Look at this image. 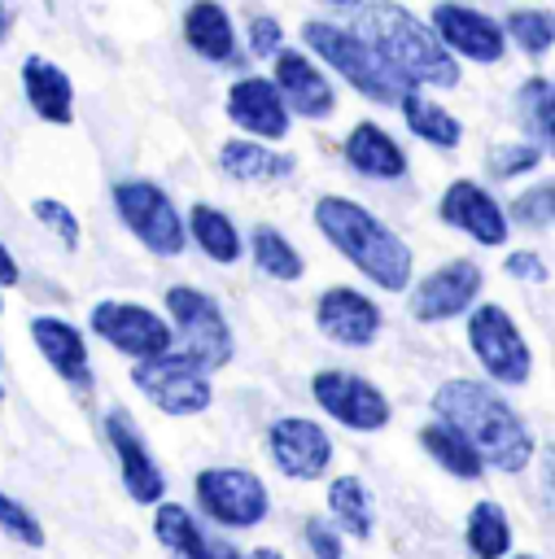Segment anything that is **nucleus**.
Masks as SVG:
<instances>
[{"label":"nucleus","mask_w":555,"mask_h":559,"mask_svg":"<svg viewBox=\"0 0 555 559\" xmlns=\"http://www.w3.org/2000/svg\"><path fill=\"white\" fill-rule=\"evenodd\" d=\"M433 411L441 415V424L463 432V441L481 454V463H489L498 472H520L533 459L529 428L516 419V411L494 389H485L476 380H446L433 393Z\"/></svg>","instance_id":"nucleus-1"},{"label":"nucleus","mask_w":555,"mask_h":559,"mask_svg":"<svg viewBox=\"0 0 555 559\" xmlns=\"http://www.w3.org/2000/svg\"><path fill=\"white\" fill-rule=\"evenodd\" d=\"M354 35L367 39L376 48V57L415 92L424 87H454L459 83V66L446 52V44L433 35V26H424L415 13H406L402 4H363L350 13Z\"/></svg>","instance_id":"nucleus-2"},{"label":"nucleus","mask_w":555,"mask_h":559,"mask_svg":"<svg viewBox=\"0 0 555 559\" xmlns=\"http://www.w3.org/2000/svg\"><path fill=\"white\" fill-rule=\"evenodd\" d=\"M315 223L328 236V245L341 258H350L367 280H376L389 293L406 288V280H411V249L371 210H363L350 197H319L315 201Z\"/></svg>","instance_id":"nucleus-3"},{"label":"nucleus","mask_w":555,"mask_h":559,"mask_svg":"<svg viewBox=\"0 0 555 559\" xmlns=\"http://www.w3.org/2000/svg\"><path fill=\"white\" fill-rule=\"evenodd\" d=\"M302 39L315 48V57H323L354 92H363L367 100L376 105H402L411 96V87L376 57V48L367 39H358L354 31L345 26H332V22H306L302 26Z\"/></svg>","instance_id":"nucleus-4"},{"label":"nucleus","mask_w":555,"mask_h":559,"mask_svg":"<svg viewBox=\"0 0 555 559\" xmlns=\"http://www.w3.org/2000/svg\"><path fill=\"white\" fill-rule=\"evenodd\" d=\"M166 310L175 314V328H179V349L175 354L184 362H192L197 371H214L232 358V332H227L219 306L205 293H197L188 284H175V288H166Z\"/></svg>","instance_id":"nucleus-5"},{"label":"nucleus","mask_w":555,"mask_h":559,"mask_svg":"<svg viewBox=\"0 0 555 559\" xmlns=\"http://www.w3.org/2000/svg\"><path fill=\"white\" fill-rule=\"evenodd\" d=\"M114 205L122 214V223L131 227V236H140V245L157 258H175L184 249V223L179 210L170 205V197L149 183V179H122L114 188Z\"/></svg>","instance_id":"nucleus-6"},{"label":"nucleus","mask_w":555,"mask_h":559,"mask_svg":"<svg viewBox=\"0 0 555 559\" xmlns=\"http://www.w3.org/2000/svg\"><path fill=\"white\" fill-rule=\"evenodd\" d=\"M197 502L223 528H253L271 507L267 485L245 467H205L197 476Z\"/></svg>","instance_id":"nucleus-7"},{"label":"nucleus","mask_w":555,"mask_h":559,"mask_svg":"<svg viewBox=\"0 0 555 559\" xmlns=\"http://www.w3.org/2000/svg\"><path fill=\"white\" fill-rule=\"evenodd\" d=\"M87 323H92L96 336H105L118 354H127L135 362H153V358L170 354V323L162 314H153L149 306H135V301H96Z\"/></svg>","instance_id":"nucleus-8"},{"label":"nucleus","mask_w":555,"mask_h":559,"mask_svg":"<svg viewBox=\"0 0 555 559\" xmlns=\"http://www.w3.org/2000/svg\"><path fill=\"white\" fill-rule=\"evenodd\" d=\"M468 341L476 349V362L498 380V384H524L533 371L529 345L520 328L507 319L503 306H476L468 319Z\"/></svg>","instance_id":"nucleus-9"},{"label":"nucleus","mask_w":555,"mask_h":559,"mask_svg":"<svg viewBox=\"0 0 555 559\" xmlns=\"http://www.w3.org/2000/svg\"><path fill=\"white\" fill-rule=\"evenodd\" d=\"M131 380L166 415H201L210 406V397H214L205 371H197L192 362H184L175 349L162 354V358H153V362H135Z\"/></svg>","instance_id":"nucleus-10"},{"label":"nucleus","mask_w":555,"mask_h":559,"mask_svg":"<svg viewBox=\"0 0 555 559\" xmlns=\"http://www.w3.org/2000/svg\"><path fill=\"white\" fill-rule=\"evenodd\" d=\"M310 393L332 419H341L354 432H376L389 424V397L354 371H319L310 380Z\"/></svg>","instance_id":"nucleus-11"},{"label":"nucleus","mask_w":555,"mask_h":559,"mask_svg":"<svg viewBox=\"0 0 555 559\" xmlns=\"http://www.w3.org/2000/svg\"><path fill=\"white\" fill-rule=\"evenodd\" d=\"M267 445H271V459L284 476L293 480H315L328 472L332 463V441L328 432L315 424V419H302V415H284L267 428Z\"/></svg>","instance_id":"nucleus-12"},{"label":"nucleus","mask_w":555,"mask_h":559,"mask_svg":"<svg viewBox=\"0 0 555 559\" xmlns=\"http://www.w3.org/2000/svg\"><path fill=\"white\" fill-rule=\"evenodd\" d=\"M481 293V266L459 258V262H446L437 266L433 275H424L411 293V314L424 319V323H437V319H450V314H463Z\"/></svg>","instance_id":"nucleus-13"},{"label":"nucleus","mask_w":555,"mask_h":559,"mask_svg":"<svg viewBox=\"0 0 555 559\" xmlns=\"http://www.w3.org/2000/svg\"><path fill=\"white\" fill-rule=\"evenodd\" d=\"M105 441H109V450L118 454V472H122L127 493H131L135 502H162V489H166L162 467L153 463L144 437L131 428V415H127L122 406H114V411L105 415Z\"/></svg>","instance_id":"nucleus-14"},{"label":"nucleus","mask_w":555,"mask_h":559,"mask_svg":"<svg viewBox=\"0 0 555 559\" xmlns=\"http://www.w3.org/2000/svg\"><path fill=\"white\" fill-rule=\"evenodd\" d=\"M433 35L446 44V52H463L472 61H498L507 48L503 26L476 9H463V4H437L433 9Z\"/></svg>","instance_id":"nucleus-15"},{"label":"nucleus","mask_w":555,"mask_h":559,"mask_svg":"<svg viewBox=\"0 0 555 559\" xmlns=\"http://www.w3.org/2000/svg\"><path fill=\"white\" fill-rule=\"evenodd\" d=\"M437 214H441V223L468 231V236L481 240V245H503V240H507V214H503L498 201H494L481 183H472V179H454V183L441 192Z\"/></svg>","instance_id":"nucleus-16"},{"label":"nucleus","mask_w":555,"mask_h":559,"mask_svg":"<svg viewBox=\"0 0 555 559\" xmlns=\"http://www.w3.org/2000/svg\"><path fill=\"white\" fill-rule=\"evenodd\" d=\"M227 118L245 131V135H258V140H284L288 131V109L275 92L271 79H236L232 92H227Z\"/></svg>","instance_id":"nucleus-17"},{"label":"nucleus","mask_w":555,"mask_h":559,"mask_svg":"<svg viewBox=\"0 0 555 559\" xmlns=\"http://www.w3.org/2000/svg\"><path fill=\"white\" fill-rule=\"evenodd\" d=\"M315 319L336 345H371L380 336V306L358 288H328L315 306Z\"/></svg>","instance_id":"nucleus-18"},{"label":"nucleus","mask_w":555,"mask_h":559,"mask_svg":"<svg viewBox=\"0 0 555 559\" xmlns=\"http://www.w3.org/2000/svg\"><path fill=\"white\" fill-rule=\"evenodd\" d=\"M31 336H35V349L44 354V362L66 380L74 384L79 393L92 389V362H87V345H83V332L57 314H35L31 319Z\"/></svg>","instance_id":"nucleus-19"},{"label":"nucleus","mask_w":555,"mask_h":559,"mask_svg":"<svg viewBox=\"0 0 555 559\" xmlns=\"http://www.w3.org/2000/svg\"><path fill=\"white\" fill-rule=\"evenodd\" d=\"M275 92L284 100V109L302 114V118H328L336 109V96H332V83L293 48H280L275 57Z\"/></svg>","instance_id":"nucleus-20"},{"label":"nucleus","mask_w":555,"mask_h":559,"mask_svg":"<svg viewBox=\"0 0 555 559\" xmlns=\"http://www.w3.org/2000/svg\"><path fill=\"white\" fill-rule=\"evenodd\" d=\"M153 533H157V542H162L175 559H249V555L236 550L232 542L210 537V533L192 520V511L179 507V502H162V507H157Z\"/></svg>","instance_id":"nucleus-21"},{"label":"nucleus","mask_w":555,"mask_h":559,"mask_svg":"<svg viewBox=\"0 0 555 559\" xmlns=\"http://www.w3.org/2000/svg\"><path fill=\"white\" fill-rule=\"evenodd\" d=\"M22 92L31 100V109L52 122V127H66L74 118V87H70V74L61 66H52L48 57H26L22 61Z\"/></svg>","instance_id":"nucleus-22"},{"label":"nucleus","mask_w":555,"mask_h":559,"mask_svg":"<svg viewBox=\"0 0 555 559\" xmlns=\"http://www.w3.org/2000/svg\"><path fill=\"white\" fill-rule=\"evenodd\" d=\"M345 162L367 175V179H402L406 175V153L398 148V140L376 127V122H358L345 135Z\"/></svg>","instance_id":"nucleus-23"},{"label":"nucleus","mask_w":555,"mask_h":559,"mask_svg":"<svg viewBox=\"0 0 555 559\" xmlns=\"http://www.w3.org/2000/svg\"><path fill=\"white\" fill-rule=\"evenodd\" d=\"M184 39L205 61H232L236 57V31H232V17L223 4H210V0L192 4L184 13Z\"/></svg>","instance_id":"nucleus-24"},{"label":"nucleus","mask_w":555,"mask_h":559,"mask_svg":"<svg viewBox=\"0 0 555 559\" xmlns=\"http://www.w3.org/2000/svg\"><path fill=\"white\" fill-rule=\"evenodd\" d=\"M219 166L232 179H284L297 162L288 153H275V148L258 144V140H227L219 148Z\"/></svg>","instance_id":"nucleus-25"},{"label":"nucleus","mask_w":555,"mask_h":559,"mask_svg":"<svg viewBox=\"0 0 555 559\" xmlns=\"http://www.w3.org/2000/svg\"><path fill=\"white\" fill-rule=\"evenodd\" d=\"M420 441H424V450L450 472V476H459V480H476L481 472H485V463H481V454L463 441V432H454L450 424H441V419H433V424H424L420 428Z\"/></svg>","instance_id":"nucleus-26"},{"label":"nucleus","mask_w":555,"mask_h":559,"mask_svg":"<svg viewBox=\"0 0 555 559\" xmlns=\"http://www.w3.org/2000/svg\"><path fill=\"white\" fill-rule=\"evenodd\" d=\"M398 109H402L406 127H411L420 140L437 144V148H454V144H459V135H463L459 118H454V114H446L437 100H428V96H420V92H411Z\"/></svg>","instance_id":"nucleus-27"},{"label":"nucleus","mask_w":555,"mask_h":559,"mask_svg":"<svg viewBox=\"0 0 555 559\" xmlns=\"http://www.w3.org/2000/svg\"><path fill=\"white\" fill-rule=\"evenodd\" d=\"M188 231H192V240H197L214 262H236V258H240V236H236V227H232V218H227L223 210H214V205H192Z\"/></svg>","instance_id":"nucleus-28"},{"label":"nucleus","mask_w":555,"mask_h":559,"mask_svg":"<svg viewBox=\"0 0 555 559\" xmlns=\"http://www.w3.org/2000/svg\"><path fill=\"white\" fill-rule=\"evenodd\" d=\"M249 253H253L258 271H267L271 280H302V271H306V262H302V253L288 245V236L275 231V227H267V223L253 227Z\"/></svg>","instance_id":"nucleus-29"},{"label":"nucleus","mask_w":555,"mask_h":559,"mask_svg":"<svg viewBox=\"0 0 555 559\" xmlns=\"http://www.w3.org/2000/svg\"><path fill=\"white\" fill-rule=\"evenodd\" d=\"M468 546L476 559H503L511 546V524L498 502H476L468 515Z\"/></svg>","instance_id":"nucleus-30"},{"label":"nucleus","mask_w":555,"mask_h":559,"mask_svg":"<svg viewBox=\"0 0 555 559\" xmlns=\"http://www.w3.org/2000/svg\"><path fill=\"white\" fill-rule=\"evenodd\" d=\"M328 507L345 533L371 537V498H367V485L358 476H336L328 489Z\"/></svg>","instance_id":"nucleus-31"},{"label":"nucleus","mask_w":555,"mask_h":559,"mask_svg":"<svg viewBox=\"0 0 555 559\" xmlns=\"http://www.w3.org/2000/svg\"><path fill=\"white\" fill-rule=\"evenodd\" d=\"M507 35H511L529 57H542V52L555 44V17L542 13V9H511V13H507Z\"/></svg>","instance_id":"nucleus-32"},{"label":"nucleus","mask_w":555,"mask_h":559,"mask_svg":"<svg viewBox=\"0 0 555 559\" xmlns=\"http://www.w3.org/2000/svg\"><path fill=\"white\" fill-rule=\"evenodd\" d=\"M520 118L529 122V131L551 135V127H555V87L542 83V79H529L520 87Z\"/></svg>","instance_id":"nucleus-33"},{"label":"nucleus","mask_w":555,"mask_h":559,"mask_svg":"<svg viewBox=\"0 0 555 559\" xmlns=\"http://www.w3.org/2000/svg\"><path fill=\"white\" fill-rule=\"evenodd\" d=\"M0 528L9 533V537H17L22 546H44V528H39V520L17 502V498H9L4 489H0Z\"/></svg>","instance_id":"nucleus-34"},{"label":"nucleus","mask_w":555,"mask_h":559,"mask_svg":"<svg viewBox=\"0 0 555 559\" xmlns=\"http://www.w3.org/2000/svg\"><path fill=\"white\" fill-rule=\"evenodd\" d=\"M489 175H498V179H511V175H520V170H533L538 162H542V148L538 144H498V148H489Z\"/></svg>","instance_id":"nucleus-35"},{"label":"nucleus","mask_w":555,"mask_h":559,"mask_svg":"<svg viewBox=\"0 0 555 559\" xmlns=\"http://www.w3.org/2000/svg\"><path fill=\"white\" fill-rule=\"evenodd\" d=\"M31 210H35V218H39L44 227H52V236H57L61 245H70V249L79 245V218H74L61 201H52V197H35Z\"/></svg>","instance_id":"nucleus-36"},{"label":"nucleus","mask_w":555,"mask_h":559,"mask_svg":"<svg viewBox=\"0 0 555 559\" xmlns=\"http://www.w3.org/2000/svg\"><path fill=\"white\" fill-rule=\"evenodd\" d=\"M516 218L520 223H529V227H538V223H546V218H555V188L551 183H538V188H529L524 197H516Z\"/></svg>","instance_id":"nucleus-37"},{"label":"nucleus","mask_w":555,"mask_h":559,"mask_svg":"<svg viewBox=\"0 0 555 559\" xmlns=\"http://www.w3.org/2000/svg\"><path fill=\"white\" fill-rule=\"evenodd\" d=\"M280 39H284V31H280L275 17H267V13L249 17V48L258 57H280Z\"/></svg>","instance_id":"nucleus-38"},{"label":"nucleus","mask_w":555,"mask_h":559,"mask_svg":"<svg viewBox=\"0 0 555 559\" xmlns=\"http://www.w3.org/2000/svg\"><path fill=\"white\" fill-rule=\"evenodd\" d=\"M306 546L315 559H341V533L328 520H306Z\"/></svg>","instance_id":"nucleus-39"},{"label":"nucleus","mask_w":555,"mask_h":559,"mask_svg":"<svg viewBox=\"0 0 555 559\" xmlns=\"http://www.w3.org/2000/svg\"><path fill=\"white\" fill-rule=\"evenodd\" d=\"M507 275L529 280V284H542V280H546V262H542L538 253L520 249V253H507Z\"/></svg>","instance_id":"nucleus-40"},{"label":"nucleus","mask_w":555,"mask_h":559,"mask_svg":"<svg viewBox=\"0 0 555 559\" xmlns=\"http://www.w3.org/2000/svg\"><path fill=\"white\" fill-rule=\"evenodd\" d=\"M542 485H546V498H551V507H555V445L542 450Z\"/></svg>","instance_id":"nucleus-41"},{"label":"nucleus","mask_w":555,"mask_h":559,"mask_svg":"<svg viewBox=\"0 0 555 559\" xmlns=\"http://www.w3.org/2000/svg\"><path fill=\"white\" fill-rule=\"evenodd\" d=\"M17 275H22V271H17V262H13V253H9L4 245H0V288H9V284H17Z\"/></svg>","instance_id":"nucleus-42"},{"label":"nucleus","mask_w":555,"mask_h":559,"mask_svg":"<svg viewBox=\"0 0 555 559\" xmlns=\"http://www.w3.org/2000/svg\"><path fill=\"white\" fill-rule=\"evenodd\" d=\"M249 559H284V555H280V550H271V546H258Z\"/></svg>","instance_id":"nucleus-43"},{"label":"nucleus","mask_w":555,"mask_h":559,"mask_svg":"<svg viewBox=\"0 0 555 559\" xmlns=\"http://www.w3.org/2000/svg\"><path fill=\"white\" fill-rule=\"evenodd\" d=\"M4 31H9V9L0 4V39H4Z\"/></svg>","instance_id":"nucleus-44"},{"label":"nucleus","mask_w":555,"mask_h":559,"mask_svg":"<svg viewBox=\"0 0 555 559\" xmlns=\"http://www.w3.org/2000/svg\"><path fill=\"white\" fill-rule=\"evenodd\" d=\"M0 402H4V389H0Z\"/></svg>","instance_id":"nucleus-45"},{"label":"nucleus","mask_w":555,"mask_h":559,"mask_svg":"<svg viewBox=\"0 0 555 559\" xmlns=\"http://www.w3.org/2000/svg\"><path fill=\"white\" fill-rule=\"evenodd\" d=\"M520 559H529V555H520Z\"/></svg>","instance_id":"nucleus-46"},{"label":"nucleus","mask_w":555,"mask_h":559,"mask_svg":"<svg viewBox=\"0 0 555 559\" xmlns=\"http://www.w3.org/2000/svg\"><path fill=\"white\" fill-rule=\"evenodd\" d=\"M551 135H555V127H551Z\"/></svg>","instance_id":"nucleus-47"}]
</instances>
